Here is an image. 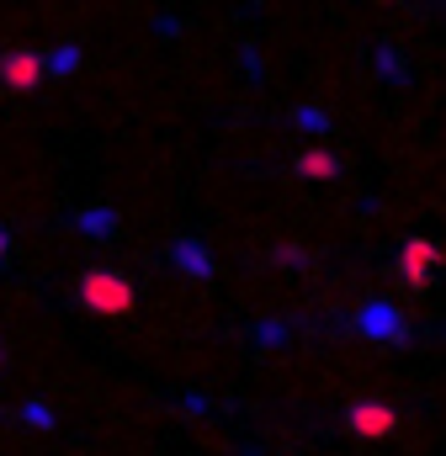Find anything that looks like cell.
I'll list each match as a JSON object with an SVG mask.
<instances>
[{
	"mask_svg": "<svg viewBox=\"0 0 446 456\" xmlns=\"http://www.w3.org/2000/svg\"><path fill=\"white\" fill-rule=\"evenodd\" d=\"M74 292H80V308H85V313H101V319H122V313H133V303H138L133 282H128L122 271H112V266H90Z\"/></svg>",
	"mask_w": 446,
	"mask_h": 456,
	"instance_id": "1",
	"label": "cell"
},
{
	"mask_svg": "<svg viewBox=\"0 0 446 456\" xmlns=\"http://www.w3.org/2000/svg\"><path fill=\"white\" fill-rule=\"evenodd\" d=\"M356 335L367 340H388V345H410V324L394 303H362L356 308Z\"/></svg>",
	"mask_w": 446,
	"mask_h": 456,
	"instance_id": "2",
	"label": "cell"
},
{
	"mask_svg": "<svg viewBox=\"0 0 446 456\" xmlns=\"http://www.w3.org/2000/svg\"><path fill=\"white\" fill-rule=\"evenodd\" d=\"M346 430L362 436V441H383V436L399 430V414H394L388 404H378V398H362V404L346 409Z\"/></svg>",
	"mask_w": 446,
	"mask_h": 456,
	"instance_id": "3",
	"label": "cell"
},
{
	"mask_svg": "<svg viewBox=\"0 0 446 456\" xmlns=\"http://www.w3.org/2000/svg\"><path fill=\"white\" fill-rule=\"evenodd\" d=\"M0 85H5V90H32V85H43V58H37L32 48H11V53L0 58Z\"/></svg>",
	"mask_w": 446,
	"mask_h": 456,
	"instance_id": "4",
	"label": "cell"
},
{
	"mask_svg": "<svg viewBox=\"0 0 446 456\" xmlns=\"http://www.w3.org/2000/svg\"><path fill=\"white\" fill-rule=\"evenodd\" d=\"M436 260H442V250H436L431 239H420V234H415V239H404V255H399V276H404L410 287H426V271H431Z\"/></svg>",
	"mask_w": 446,
	"mask_h": 456,
	"instance_id": "5",
	"label": "cell"
},
{
	"mask_svg": "<svg viewBox=\"0 0 446 456\" xmlns=\"http://www.w3.org/2000/svg\"><path fill=\"white\" fill-rule=\"evenodd\" d=\"M170 260H176L192 282H207V276H213V255H207L197 239H176V244H170Z\"/></svg>",
	"mask_w": 446,
	"mask_h": 456,
	"instance_id": "6",
	"label": "cell"
},
{
	"mask_svg": "<svg viewBox=\"0 0 446 456\" xmlns=\"http://www.w3.org/2000/svg\"><path fill=\"white\" fill-rule=\"evenodd\" d=\"M74 228L90 234V239H106V234H117V213L112 207H80L74 213Z\"/></svg>",
	"mask_w": 446,
	"mask_h": 456,
	"instance_id": "7",
	"label": "cell"
},
{
	"mask_svg": "<svg viewBox=\"0 0 446 456\" xmlns=\"http://www.w3.org/2000/svg\"><path fill=\"white\" fill-rule=\"evenodd\" d=\"M298 175H309V181H330V175H340V159L325 154V149H309V154H298Z\"/></svg>",
	"mask_w": 446,
	"mask_h": 456,
	"instance_id": "8",
	"label": "cell"
},
{
	"mask_svg": "<svg viewBox=\"0 0 446 456\" xmlns=\"http://www.w3.org/2000/svg\"><path fill=\"white\" fill-rule=\"evenodd\" d=\"M378 74H383V80H394V85H404V80H410V64H404V53H399L394 43H383V48H378Z\"/></svg>",
	"mask_w": 446,
	"mask_h": 456,
	"instance_id": "9",
	"label": "cell"
},
{
	"mask_svg": "<svg viewBox=\"0 0 446 456\" xmlns=\"http://www.w3.org/2000/svg\"><path fill=\"white\" fill-rule=\"evenodd\" d=\"M80 69V48L69 43V48H53L48 58H43V74H53V80H64V74H74Z\"/></svg>",
	"mask_w": 446,
	"mask_h": 456,
	"instance_id": "10",
	"label": "cell"
},
{
	"mask_svg": "<svg viewBox=\"0 0 446 456\" xmlns=\"http://www.w3.org/2000/svg\"><path fill=\"white\" fill-rule=\"evenodd\" d=\"M250 335H255V345H261V351H277V345H287V335H293V329H287L282 319H261Z\"/></svg>",
	"mask_w": 446,
	"mask_h": 456,
	"instance_id": "11",
	"label": "cell"
},
{
	"mask_svg": "<svg viewBox=\"0 0 446 456\" xmlns=\"http://www.w3.org/2000/svg\"><path fill=\"white\" fill-rule=\"evenodd\" d=\"M293 122H298L303 133H330V128H335L325 106H298V112H293Z\"/></svg>",
	"mask_w": 446,
	"mask_h": 456,
	"instance_id": "12",
	"label": "cell"
},
{
	"mask_svg": "<svg viewBox=\"0 0 446 456\" xmlns=\"http://www.w3.org/2000/svg\"><path fill=\"white\" fill-rule=\"evenodd\" d=\"M21 420H27L32 430H53V409H48V404H37V398H32V404H21Z\"/></svg>",
	"mask_w": 446,
	"mask_h": 456,
	"instance_id": "13",
	"label": "cell"
},
{
	"mask_svg": "<svg viewBox=\"0 0 446 456\" xmlns=\"http://www.w3.org/2000/svg\"><path fill=\"white\" fill-rule=\"evenodd\" d=\"M245 69H250V80H266V64H261L255 43H245Z\"/></svg>",
	"mask_w": 446,
	"mask_h": 456,
	"instance_id": "14",
	"label": "cell"
},
{
	"mask_svg": "<svg viewBox=\"0 0 446 456\" xmlns=\"http://www.w3.org/2000/svg\"><path fill=\"white\" fill-rule=\"evenodd\" d=\"M186 409H192V414H207V409H213V398H207V393H186Z\"/></svg>",
	"mask_w": 446,
	"mask_h": 456,
	"instance_id": "15",
	"label": "cell"
},
{
	"mask_svg": "<svg viewBox=\"0 0 446 456\" xmlns=\"http://www.w3.org/2000/svg\"><path fill=\"white\" fill-rule=\"evenodd\" d=\"M154 27H160L165 37H181V21H176V16H154Z\"/></svg>",
	"mask_w": 446,
	"mask_h": 456,
	"instance_id": "16",
	"label": "cell"
},
{
	"mask_svg": "<svg viewBox=\"0 0 446 456\" xmlns=\"http://www.w3.org/2000/svg\"><path fill=\"white\" fill-rule=\"evenodd\" d=\"M277 260H282V266H303V260H309V255H303V250H293V244H287V250H277Z\"/></svg>",
	"mask_w": 446,
	"mask_h": 456,
	"instance_id": "17",
	"label": "cell"
},
{
	"mask_svg": "<svg viewBox=\"0 0 446 456\" xmlns=\"http://www.w3.org/2000/svg\"><path fill=\"white\" fill-rule=\"evenodd\" d=\"M5 260H11V234H5V223H0V271H5Z\"/></svg>",
	"mask_w": 446,
	"mask_h": 456,
	"instance_id": "18",
	"label": "cell"
},
{
	"mask_svg": "<svg viewBox=\"0 0 446 456\" xmlns=\"http://www.w3.org/2000/svg\"><path fill=\"white\" fill-rule=\"evenodd\" d=\"M0 367H5V356H0Z\"/></svg>",
	"mask_w": 446,
	"mask_h": 456,
	"instance_id": "19",
	"label": "cell"
}]
</instances>
